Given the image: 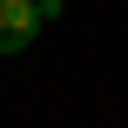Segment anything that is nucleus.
<instances>
[{
    "instance_id": "1",
    "label": "nucleus",
    "mask_w": 128,
    "mask_h": 128,
    "mask_svg": "<svg viewBox=\"0 0 128 128\" xmlns=\"http://www.w3.org/2000/svg\"><path fill=\"white\" fill-rule=\"evenodd\" d=\"M54 20H61V0H0V54L34 47V34Z\"/></svg>"
}]
</instances>
